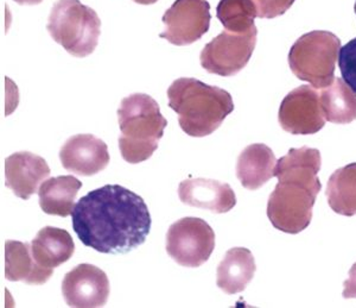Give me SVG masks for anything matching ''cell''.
<instances>
[{"label":"cell","mask_w":356,"mask_h":308,"mask_svg":"<svg viewBox=\"0 0 356 308\" xmlns=\"http://www.w3.org/2000/svg\"><path fill=\"white\" fill-rule=\"evenodd\" d=\"M72 223L86 247L118 255L145 243L152 222L142 197L119 185H106L77 201Z\"/></svg>","instance_id":"cell-1"},{"label":"cell","mask_w":356,"mask_h":308,"mask_svg":"<svg viewBox=\"0 0 356 308\" xmlns=\"http://www.w3.org/2000/svg\"><path fill=\"white\" fill-rule=\"evenodd\" d=\"M320 151L309 146L290 149L275 163L278 183L267 203V217L280 231L297 235L310 225L316 198L322 190Z\"/></svg>","instance_id":"cell-2"},{"label":"cell","mask_w":356,"mask_h":308,"mask_svg":"<svg viewBox=\"0 0 356 308\" xmlns=\"http://www.w3.org/2000/svg\"><path fill=\"white\" fill-rule=\"evenodd\" d=\"M169 107L191 137H206L218 130L234 111L231 93L194 77H179L168 88Z\"/></svg>","instance_id":"cell-3"},{"label":"cell","mask_w":356,"mask_h":308,"mask_svg":"<svg viewBox=\"0 0 356 308\" xmlns=\"http://www.w3.org/2000/svg\"><path fill=\"white\" fill-rule=\"evenodd\" d=\"M118 122L119 149L122 158L131 164L144 162L154 155L168 125L157 102L145 93L131 94L122 99Z\"/></svg>","instance_id":"cell-4"},{"label":"cell","mask_w":356,"mask_h":308,"mask_svg":"<svg viewBox=\"0 0 356 308\" xmlns=\"http://www.w3.org/2000/svg\"><path fill=\"white\" fill-rule=\"evenodd\" d=\"M47 30L54 41L75 57L94 53L102 35V21L80 0H57L49 15Z\"/></svg>","instance_id":"cell-5"},{"label":"cell","mask_w":356,"mask_h":308,"mask_svg":"<svg viewBox=\"0 0 356 308\" xmlns=\"http://www.w3.org/2000/svg\"><path fill=\"white\" fill-rule=\"evenodd\" d=\"M341 40L335 33L315 30L300 36L289 53L292 73L316 89L328 87L335 79Z\"/></svg>","instance_id":"cell-6"},{"label":"cell","mask_w":356,"mask_h":308,"mask_svg":"<svg viewBox=\"0 0 356 308\" xmlns=\"http://www.w3.org/2000/svg\"><path fill=\"white\" fill-rule=\"evenodd\" d=\"M165 247L168 255L179 265L201 267L214 252V230L206 220L186 217L169 227Z\"/></svg>","instance_id":"cell-7"},{"label":"cell","mask_w":356,"mask_h":308,"mask_svg":"<svg viewBox=\"0 0 356 308\" xmlns=\"http://www.w3.org/2000/svg\"><path fill=\"white\" fill-rule=\"evenodd\" d=\"M258 30L235 33L225 30L215 37L200 55V61L208 73L220 77H233L246 67L257 45Z\"/></svg>","instance_id":"cell-8"},{"label":"cell","mask_w":356,"mask_h":308,"mask_svg":"<svg viewBox=\"0 0 356 308\" xmlns=\"http://www.w3.org/2000/svg\"><path fill=\"white\" fill-rule=\"evenodd\" d=\"M211 20V4L207 0H176L163 16L165 30L159 37L177 47L193 45L208 33Z\"/></svg>","instance_id":"cell-9"},{"label":"cell","mask_w":356,"mask_h":308,"mask_svg":"<svg viewBox=\"0 0 356 308\" xmlns=\"http://www.w3.org/2000/svg\"><path fill=\"white\" fill-rule=\"evenodd\" d=\"M278 121L283 130L291 134H314L322 130L325 117L317 89L303 85L291 91L280 104Z\"/></svg>","instance_id":"cell-10"},{"label":"cell","mask_w":356,"mask_h":308,"mask_svg":"<svg viewBox=\"0 0 356 308\" xmlns=\"http://www.w3.org/2000/svg\"><path fill=\"white\" fill-rule=\"evenodd\" d=\"M110 292L106 272L93 264H79L67 272L62 281V295L69 307H102L108 300Z\"/></svg>","instance_id":"cell-11"},{"label":"cell","mask_w":356,"mask_h":308,"mask_svg":"<svg viewBox=\"0 0 356 308\" xmlns=\"http://www.w3.org/2000/svg\"><path fill=\"white\" fill-rule=\"evenodd\" d=\"M60 160L65 171L81 176H93L110 163L106 144L94 134H75L69 138L60 151Z\"/></svg>","instance_id":"cell-12"},{"label":"cell","mask_w":356,"mask_h":308,"mask_svg":"<svg viewBox=\"0 0 356 308\" xmlns=\"http://www.w3.org/2000/svg\"><path fill=\"white\" fill-rule=\"evenodd\" d=\"M5 186L18 198L28 200L40 183L50 175L44 158L30 151H19L5 158Z\"/></svg>","instance_id":"cell-13"},{"label":"cell","mask_w":356,"mask_h":308,"mask_svg":"<svg viewBox=\"0 0 356 308\" xmlns=\"http://www.w3.org/2000/svg\"><path fill=\"white\" fill-rule=\"evenodd\" d=\"M178 197L184 205L222 215L236 205V197L228 183L211 178H188L179 183Z\"/></svg>","instance_id":"cell-14"},{"label":"cell","mask_w":356,"mask_h":308,"mask_svg":"<svg viewBox=\"0 0 356 308\" xmlns=\"http://www.w3.org/2000/svg\"><path fill=\"white\" fill-rule=\"evenodd\" d=\"M277 160L271 148L263 143L246 146L236 162V176L246 190L255 191L275 176Z\"/></svg>","instance_id":"cell-15"},{"label":"cell","mask_w":356,"mask_h":308,"mask_svg":"<svg viewBox=\"0 0 356 308\" xmlns=\"http://www.w3.org/2000/svg\"><path fill=\"white\" fill-rule=\"evenodd\" d=\"M54 269H45L33 259L31 245L19 240L5 243V279L13 282L44 284L53 276Z\"/></svg>","instance_id":"cell-16"},{"label":"cell","mask_w":356,"mask_h":308,"mask_svg":"<svg viewBox=\"0 0 356 308\" xmlns=\"http://www.w3.org/2000/svg\"><path fill=\"white\" fill-rule=\"evenodd\" d=\"M257 272L254 256L246 247H233L218 267L216 284L226 294H238L246 289Z\"/></svg>","instance_id":"cell-17"},{"label":"cell","mask_w":356,"mask_h":308,"mask_svg":"<svg viewBox=\"0 0 356 308\" xmlns=\"http://www.w3.org/2000/svg\"><path fill=\"white\" fill-rule=\"evenodd\" d=\"M31 252L38 265L54 269L72 259L75 244L68 231L58 227L45 226L33 240Z\"/></svg>","instance_id":"cell-18"},{"label":"cell","mask_w":356,"mask_h":308,"mask_svg":"<svg viewBox=\"0 0 356 308\" xmlns=\"http://www.w3.org/2000/svg\"><path fill=\"white\" fill-rule=\"evenodd\" d=\"M81 187V181L72 175L49 178L38 190L42 211L63 218L72 215L75 199Z\"/></svg>","instance_id":"cell-19"},{"label":"cell","mask_w":356,"mask_h":308,"mask_svg":"<svg viewBox=\"0 0 356 308\" xmlns=\"http://www.w3.org/2000/svg\"><path fill=\"white\" fill-rule=\"evenodd\" d=\"M321 106L325 121L335 124H349L356 119V92L341 77L321 91Z\"/></svg>","instance_id":"cell-20"},{"label":"cell","mask_w":356,"mask_h":308,"mask_svg":"<svg viewBox=\"0 0 356 308\" xmlns=\"http://www.w3.org/2000/svg\"><path fill=\"white\" fill-rule=\"evenodd\" d=\"M325 195L329 206L337 215H356V163H349L332 173Z\"/></svg>","instance_id":"cell-21"},{"label":"cell","mask_w":356,"mask_h":308,"mask_svg":"<svg viewBox=\"0 0 356 308\" xmlns=\"http://www.w3.org/2000/svg\"><path fill=\"white\" fill-rule=\"evenodd\" d=\"M216 17L231 33H247L258 30L254 24L258 11L253 0H220Z\"/></svg>","instance_id":"cell-22"},{"label":"cell","mask_w":356,"mask_h":308,"mask_svg":"<svg viewBox=\"0 0 356 308\" xmlns=\"http://www.w3.org/2000/svg\"><path fill=\"white\" fill-rule=\"evenodd\" d=\"M339 66L344 82L356 92V37L341 47Z\"/></svg>","instance_id":"cell-23"},{"label":"cell","mask_w":356,"mask_h":308,"mask_svg":"<svg viewBox=\"0 0 356 308\" xmlns=\"http://www.w3.org/2000/svg\"><path fill=\"white\" fill-rule=\"evenodd\" d=\"M258 17L263 20H272L275 17L283 16L291 8L296 0H253Z\"/></svg>","instance_id":"cell-24"},{"label":"cell","mask_w":356,"mask_h":308,"mask_svg":"<svg viewBox=\"0 0 356 308\" xmlns=\"http://www.w3.org/2000/svg\"><path fill=\"white\" fill-rule=\"evenodd\" d=\"M344 299H356V263L349 270L348 279L344 281L343 284Z\"/></svg>","instance_id":"cell-25"},{"label":"cell","mask_w":356,"mask_h":308,"mask_svg":"<svg viewBox=\"0 0 356 308\" xmlns=\"http://www.w3.org/2000/svg\"><path fill=\"white\" fill-rule=\"evenodd\" d=\"M13 1H16L17 4L19 5H38L41 4L43 0H13Z\"/></svg>","instance_id":"cell-26"},{"label":"cell","mask_w":356,"mask_h":308,"mask_svg":"<svg viewBox=\"0 0 356 308\" xmlns=\"http://www.w3.org/2000/svg\"><path fill=\"white\" fill-rule=\"evenodd\" d=\"M134 1L140 5H152L157 3L158 0H134Z\"/></svg>","instance_id":"cell-27"},{"label":"cell","mask_w":356,"mask_h":308,"mask_svg":"<svg viewBox=\"0 0 356 308\" xmlns=\"http://www.w3.org/2000/svg\"><path fill=\"white\" fill-rule=\"evenodd\" d=\"M354 11H355V15H356V0H355V5H354Z\"/></svg>","instance_id":"cell-28"}]
</instances>
